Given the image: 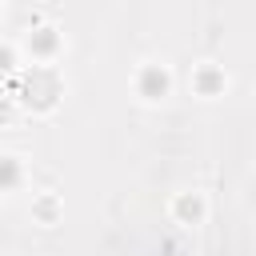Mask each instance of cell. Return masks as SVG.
<instances>
[{
  "instance_id": "cell-1",
  "label": "cell",
  "mask_w": 256,
  "mask_h": 256,
  "mask_svg": "<svg viewBox=\"0 0 256 256\" xmlns=\"http://www.w3.org/2000/svg\"><path fill=\"white\" fill-rule=\"evenodd\" d=\"M168 72L160 68V64H144L140 72H136V92L144 96V100H160V96H168Z\"/></svg>"
},
{
  "instance_id": "cell-2",
  "label": "cell",
  "mask_w": 256,
  "mask_h": 256,
  "mask_svg": "<svg viewBox=\"0 0 256 256\" xmlns=\"http://www.w3.org/2000/svg\"><path fill=\"white\" fill-rule=\"evenodd\" d=\"M172 216H176L180 224H200V220H204V196H200V192H180V196L172 200Z\"/></svg>"
},
{
  "instance_id": "cell-3",
  "label": "cell",
  "mask_w": 256,
  "mask_h": 256,
  "mask_svg": "<svg viewBox=\"0 0 256 256\" xmlns=\"http://www.w3.org/2000/svg\"><path fill=\"white\" fill-rule=\"evenodd\" d=\"M192 88H196L200 96H216V92L224 88V72H220L216 64H200V68L192 72Z\"/></svg>"
},
{
  "instance_id": "cell-4",
  "label": "cell",
  "mask_w": 256,
  "mask_h": 256,
  "mask_svg": "<svg viewBox=\"0 0 256 256\" xmlns=\"http://www.w3.org/2000/svg\"><path fill=\"white\" fill-rule=\"evenodd\" d=\"M56 44H60L56 28H36V32H28V52H32V56H52Z\"/></svg>"
},
{
  "instance_id": "cell-5",
  "label": "cell",
  "mask_w": 256,
  "mask_h": 256,
  "mask_svg": "<svg viewBox=\"0 0 256 256\" xmlns=\"http://www.w3.org/2000/svg\"><path fill=\"white\" fill-rule=\"evenodd\" d=\"M32 216L40 220V224H52L56 216H60V200L48 192V196H40V200H32Z\"/></svg>"
},
{
  "instance_id": "cell-6",
  "label": "cell",
  "mask_w": 256,
  "mask_h": 256,
  "mask_svg": "<svg viewBox=\"0 0 256 256\" xmlns=\"http://www.w3.org/2000/svg\"><path fill=\"white\" fill-rule=\"evenodd\" d=\"M16 184H20V164L12 156H4L0 160V188H16Z\"/></svg>"
},
{
  "instance_id": "cell-7",
  "label": "cell",
  "mask_w": 256,
  "mask_h": 256,
  "mask_svg": "<svg viewBox=\"0 0 256 256\" xmlns=\"http://www.w3.org/2000/svg\"><path fill=\"white\" fill-rule=\"evenodd\" d=\"M12 64H16V52L8 44H0V72H12Z\"/></svg>"
}]
</instances>
